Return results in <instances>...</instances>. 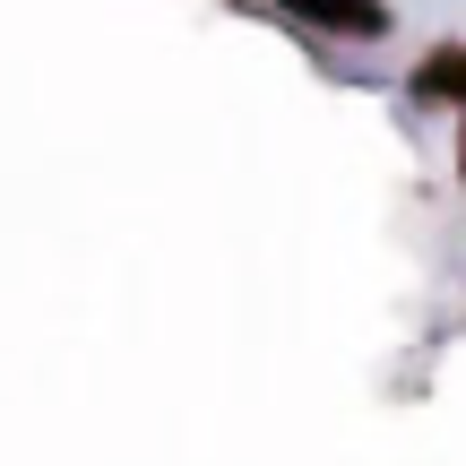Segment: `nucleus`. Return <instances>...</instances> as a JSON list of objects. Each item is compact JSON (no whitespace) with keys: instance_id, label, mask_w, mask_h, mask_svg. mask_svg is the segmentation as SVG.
I'll return each mask as SVG.
<instances>
[{"instance_id":"f257e3e1","label":"nucleus","mask_w":466,"mask_h":466,"mask_svg":"<svg viewBox=\"0 0 466 466\" xmlns=\"http://www.w3.org/2000/svg\"><path fill=\"white\" fill-rule=\"evenodd\" d=\"M406 86H415V104H458V113H466V35H458V44H432Z\"/></svg>"},{"instance_id":"f03ea898","label":"nucleus","mask_w":466,"mask_h":466,"mask_svg":"<svg viewBox=\"0 0 466 466\" xmlns=\"http://www.w3.org/2000/svg\"><path fill=\"white\" fill-rule=\"evenodd\" d=\"M294 17H311V26L329 35H389V9L380 0H285Z\"/></svg>"},{"instance_id":"7ed1b4c3","label":"nucleus","mask_w":466,"mask_h":466,"mask_svg":"<svg viewBox=\"0 0 466 466\" xmlns=\"http://www.w3.org/2000/svg\"><path fill=\"white\" fill-rule=\"evenodd\" d=\"M458 182H466V121H458Z\"/></svg>"}]
</instances>
